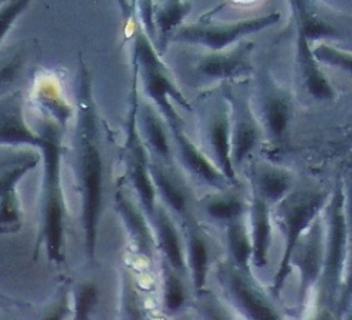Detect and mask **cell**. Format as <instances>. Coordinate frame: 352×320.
Masks as SVG:
<instances>
[{"mask_svg":"<svg viewBox=\"0 0 352 320\" xmlns=\"http://www.w3.org/2000/svg\"><path fill=\"white\" fill-rule=\"evenodd\" d=\"M136 76L135 72L133 89L131 96V108L126 123V137L122 149V157L126 168V177L131 183L139 205L142 206L148 218L151 219L157 207L156 205V190L153 186L152 174H151V155L144 144L142 135L139 130V102L136 92Z\"/></svg>","mask_w":352,"mask_h":320,"instance_id":"5b68a950","label":"cell"},{"mask_svg":"<svg viewBox=\"0 0 352 320\" xmlns=\"http://www.w3.org/2000/svg\"><path fill=\"white\" fill-rule=\"evenodd\" d=\"M218 277L231 299L232 305L243 317L262 320L283 317L251 277V272H245L231 262L222 263L218 268Z\"/></svg>","mask_w":352,"mask_h":320,"instance_id":"ba28073f","label":"cell"},{"mask_svg":"<svg viewBox=\"0 0 352 320\" xmlns=\"http://www.w3.org/2000/svg\"><path fill=\"white\" fill-rule=\"evenodd\" d=\"M329 194L331 192L325 189L292 190L275 206V219L284 236V251L271 286L274 297H279L283 293L292 272L291 259L294 249L312 223L324 215Z\"/></svg>","mask_w":352,"mask_h":320,"instance_id":"3957f363","label":"cell"},{"mask_svg":"<svg viewBox=\"0 0 352 320\" xmlns=\"http://www.w3.org/2000/svg\"><path fill=\"white\" fill-rule=\"evenodd\" d=\"M115 206L126 230L133 252L145 262H153L157 247L152 223L142 209L123 192L120 187L115 192Z\"/></svg>","mask_w":352,"mask_h":320,"instance_id":"4fadbf2b","label":"cell"},{"mask_svg":"<svg viewBox=\"0 0 352 320\" xmlns=\"http://www.w3.org/2000/svg\"><path fill=\"white\" fill-rule=\"evenodd\" d=\"M292 117L294 104L285 93L271 92L263 98L262 115L259 122L263 135L268 137L272 145L279 146L284 144Z\"/></svg>","mask_w":352,"mask_h":320,"instance_id":"7402d4cb","label":"cell"},{"mask_svg":"<svg viewBox=\"0 0 352 320\" xmlns=\"http://www.w3.org/2000/svg\"><path fill=\"white\" fill-rule=\"evenodd\" d=\"M205 153L223 173L232 185L236 183V169L232 162V139H231V109L226 106H218L212 111L204 126Z\"/></svg>","mask_w":352,"mask_h":320,"instance_id":"7c38bea8","label":"cell"},{"mask_svg":"<svg viewBox=\"0 0 352 320\" xmlns=\"http://www.w3.org/2000/svg\"><path fill=\"white\" fill-rule=\"evenodd\" d=\"M17 72V63H8L0 67V93L6 91Z\"/></svg>","mask_w":352,"mask_h":320,"instance_id":"d590c367","label":"cell"},{"mask_svg":"<svg viewBox=\"0 0 352 320\" xmlns=\"http://www.w3.org/2000/svg\"><path fill=\"white\" fill-rule=\"evenodd\" d=\"M98 306V288L94 283H82L74 292L75 319H89Z\"/></svg>","mask_w":352,"mask_h":320,"instance_id":"1f68e13d","label":"cell"},{"mask_svg":"<svg viewBox=\"0 0 352 320\" xmlns=\"http://www.w3.org/2000/svg\"><path fill=\"white\" fill-rule=\"evenodd\" d=\"M185 238L186 268L190 276L193 289L202 293L206 286V279L210 264V244L199 223L189 216L182 222Z\"/></svg>","mask_w":352,"mask_h":320,"instance_id":"e0dca14e","label":"cell"},{"mask_svg":"<svg viewBox=\"0 0 352 320\" xmlns=\"http://www.w3.org/2000/svg\"><path fill=\"white\" fill-rule=\"evenodd\" d=\"M76 126L74 139V169L80 198V222L85 253L89 263H96V244L103 205V157L96 106L91 78L80 65L76 91Z\"/></svg>","mask_w":352,"mask_h":320,"instance_id":"6da1fadb","label":"cell"},{"mask_svg":"<svg viewBox=\"0 0 352 320\" xmlns=\"http://www.w3.org/2000/svg\"><path fill=\"white\" fill-rule=\"evenodd\" d=\"M22 156H23V155H22ZM22 156H19V157H22ZM19 157H16L14 160H6V162H5V163H0V170H2V169H5V168H6V166H9V165H12L13 162H16V160H17V159H19Z\"/></svg>","mask_w":352,"mask_h":320,"instance_id":"74e56055","label":"cell"},{"mask_svg":"<svg viewBox=\"0 0 352 320\" xmlns=\"http://www.w3.org/2000/svg\"><path fill=\"white\" fill-rule=\"evenodd\" d=\"M252 193L272 207L294 190V174L274 163H256L251 170Z\"/></svg>","mask_w":352,"mask_h":320,"instance_id":"44dd1931","label":"cell"},{"mask_svg":"<svg viewBox=\"0 0 352 320\" xmlns=\"http://www.w3.org/2000/svg\"><path fill=\"white\" fill-rule=\"evenodd\" d=\"M252 43H242L219 52H210L198 62V72L206 79L232 80L251 72Z\"/></svg>","mask_w":352,"mask_h":320,"instance_id":"9a60e30c","label":"cell"},{"mask_svg":"<svg viewBox=\"0 0 352 320\" xmlns=\"http://www.w3.org/2000/svg\"><path fill=\"white\" fill-rule=\"evenodd\" d=\"M225 238H226L228 252H230V262L245 272H251L252 240H251L248 215L226 223Z\"/></svg>","mask_w":352,"mask_h":320,"instance_id":"484cf974","label":"cell"},{"mask_svg":"<svg viewBox=\"0 0 352 320\" xmlns=\"http://www.w3.org/2000/svg\"><path fill=\"white\" fill-rule=\"evenodd\" d=\"M325 263V223L316 219L296 243L291 264L299 275V301L305 306L312 292L318 288Z\"/></svg>","mask_w":352,"mask_h":320,"instance_id":"9c48e42d","label":"cell"},{"mask_svg":"<svg viewBox=\"0 0 352 320\" xmlns=\"http://www.w3.org/2000/svg\"><path fill=\"white\" fill-rule=\"evenodd\" d=\"M168 128L175 146V155L178 157L184 170L188 172L193 179L215 190L232 186V183L226 179L223 173L212 162V159L186 135L184 120L170 123L168 124Z\"/></svg>","mask_w":352,"mask_h":320,"instance_id":"8fae6325","label":"cell"},{"mask_svg":"<svg viewBox=\"0 0 352 320\" xmlns=\"http://www.w3.org/2000/svg\"><path fill=\"white\" fill-rule=\"evenodd\" d=\"M29 2L30 0H13L12 3L0 10V41L5 38V34L8 33L16 17L22 13Z\"/></svg>","mask_w":352,"mask_h":320,"instance_id":"836d02e7","label":"cell"},{"mask_svg":"<svg viewBox=\"0 0 352 320\" xmlns=\"http://www.w3.org/2000/svg\"><path fill=\"white\" fill-rule=\"evenodd\" d=\"M136 283L132 277V273L123 271L122 276V299H120V312L123 319H140L144 316V305Z\"/></svg>","mask_w":352,"mask_h":320,"instance_id":"f546056e","label":"cell"},{"mask_svg":"<svg viewBox=\"0 0 352 320\" xmlns=\"http://www.w3.org/2000/svg\"><path fill=\"white\" fill-rule=\"evenodd\" d=\"M33 129L38 133V149L42 159V196H41V223L34 244V259L45 247L47 259L55 263H65V222L66 201L62 185V156L63 130L59 123L42 115Z\"/></svg>","mask_w":352,"mask_h":320,"instance_id":"7a4b0ae2","label":"cell"},{"mask_svg":"<svg viewBox=\"0 0 352 320\" xmlns=\"http://www.w3.org/2000/svg\"><path fill=\"white\" fill-rule=\"evenodd\" d=\"M280 19L278 12H271L262 16L251 17L238 22L219 23V25H188L182 26L173 34L175 42L198 45L209 49L210 52H219L232 45L242 42V39L258 32L275 26Z\"/></svg>","mask_w":352,"mask_h":320,"instance_id":"52a82bcc","label":"cell"},{"mask_svg":"<svg viewBox=\"0 0 352 320\" xmlns=\"http://www.w3.org/2000/svg\"><path fill=\"white\" fill-rule=\"evenodd\" d=\"M314 53L321 65L337 67L342 72L352 75V52L329 45H318L314 47Z\"/></svg>","mask_w":352,"mask_h":320,"instance_id":"4dcf8cb0","label":"cell"},{"mask_svg":"<svg viewBox=\"0 0 352 320\" xmlns=\"http://www.w3.org/2000/svg\"><path fill=\"white\" fill-rule=\"evenodd\" d=\"M39 157L23 153L12 165L0 170V233H17L25 223L19 186L23 177L38 166Z\"/></svg>","mask_w":352,"mask_h":320,"instance_id":"30bf717a","label":"cell"},{"mask_svg":"<svg viewBox=\"0 0 352 320\" xmlns=\"http://www.w3.org/2000/svg\"><path fill=\"white\" fill-rule=\"evenodd\" d=\"M344 207H345V216H346V222H348L351 238H352V174L344 183Z\"/></svg>","mask_w":352,"mask_h":320,"instance_id":"e575fe53","label":"cell"},{"mask_svg":"<svg viewBox=\"0 0 352 320\" xmlns=\"http://www.w3.org/2000/svg\"><path fill=\"white\" fill-rule=\"evenodd\" d=\"M135 62L139 67L138 70L140 72V76H142L145 92L156 104L157 111H160V113L165 119L166 124L181 122L182 119L178 112H176L170 100H175L188 111H190V104L168 75L166 67L164 66L161 59L157 58L145 34H138L136 38Z\"/></svg>","mask_w":352,"mask_h":320,"instance_id":"8992f818","label":"cell"},{"mask_svg":"<svg viewBox=\"0 0 352 320\" xmlns=\"http://www.w3.org/2000/svg\"><path fill=\"white\" fill-rule=\"evenodd\" d=\"M161 277H162V306L168 313L181 312L186 301L188 292L182 280L184 275L175 271L165 260H161Z\"/></svg>","mask_w":352,"mask_h":320,"instance_id":"83f0119b","label":"cell"},{"mask_svg":"<svg viewBox=\"0 0 352 320\" xmlns=\"http://www.w3.org/2000/svg\"><path fill=\"white\" fill-rule=\"evenodd\" d=\"M36 144L38 133L28 124L21 103L0 109V148H34Z\"/></svg>","mask_w":352,"mask_h":320,"instance_id":"cb8c5ba5","label":"cell"},{"mask_svg":"<svg viewBox=\"0 0 352 320\" xmlns=\"http://www.w3.org/2000/svg\"><path fill=\"white\" fill-rule=\"evenodd\" d=\"M231 109V139L232 162L238 172L252 152L259 146L263 130L259 119L252 112L251 106L242 99H228Z\"/></svg>","mask_w":352,"mask_h":320,"instance_id":"5bb4252c","label":"cell"},{"mask_svg":"<svg viewBox=\"0 0 352 320\" xmlns=\"http://www.w3.org/2000/svg\"><path fill=\"white\" fill-rule=\"evenodd\" d=\"M296 63L304 86L311 96L318 100H329L336 91L321 69V62L316 59L311 41L305 33L296 29Z\"/></svg>","mask_w":352,"mask_h":320,"instance_id":"ffe728a7","label":"cell"},{"mask_svg":"<svg viewBox=\"0 0 352 320\" xmlns=\"http://www.w3.org/2000/svg\"><path fill=\"white\" fill-rule=\"evenodd\" d=\"M248 223L252 240V266L267 268L272 247V206L252 193L248 206Z\"/></svg>","mask_w":352,"mask_h":320,"instance_id":"ac0fdd59","label":"cell"},{"mask_svg":"<svg viewBox=\"0 0 352 320\" xmlns=\"http://www.w3.org/2000/svg\"><path fill=\"white\" fill-rule=\"evenodd\" d=\"M0 300H6V301H10V304H13V305H21L19 301H17V300H12L10 297H8V296H5V295H2V293H0Z\"/></svg>","mask_w":352,"mask_h":320,"instance_id":"8d00e7d4","label":"cell"},{"mask_svg":"<svg viewBox=\"0 0 352 320\" xmlns=\"http://www.w3.org/2000/svg\"><path fill=\"white\" fill-rule=\"evenodd\" d=\"M289 3L295 16L296 29L304 32L311 42L341 38L338 29L325 22L318 12L312 9L308 0H289Z\"/></svg>","mask_w":352,"mask_h":320,"instance_id":"4316f807","label":"cell"},{"mask_svg":"<svg viewBox=\"0 0 352 320\" xmlns=\"http://www.w3.org/2000/svg\"><path fill=\"white\" fill-rule=\"evenodd\" d=\"M351 310H352V251L349 252L348 263H346L344 277L340 286L338 299L336 305V316L337 317L345 316Z\"/></svg>","mask_w":352,"mask_h":320,"instance_id":"d6a6232c","label":"cell"},{"mask_svg":"<svg viewBox=\"0 0 352 320\" xmlns=\"http://www.w3.org/2000/svg\"><path fill=\"white\" fill-rule=\"evenodd\" d=\"M230 189V187H228ZM228 189L217 190V193L209 194L201 202L205 215L219 225H226L235 219L248 215V206L239 194L232 193Z\"/></svg>","mask_w":352,"mask_h":320,"instance_id":"d4e9b609","label":"cell"},{"mask_svg":"<svg viewBox=\"0 0 352 320\" xmlns=\"http://www.w3.org/2000/svg\"><path fill=\"white\" fill-rule=\"evenodd\" d=\"M151 174L156 196L161 198L164 206L181 222L188 219L190 216L189 194L184 182L175 174L173 168L151 157Z\"/></svg>","mask_w":352,"mask_h":320,"instance_id":"d6986e66","label":"cell"},{"mask_svg":"<svg viewBox=\"0 0 352 320\" xmlns=\"http://www.w3.org/2000/svg\"><path fill=\"white\" fill-rule=\"evenodd\" d=\"M325 263L318 283V304L321 310L336 312L338 292L349 258L351 232L344 207V183L338 182L331 190L324 209Z\"/></svg>","mask_w":352,"mask_h":320,"instance_id":"277c9868","label":"cell"},{"mask_svg":"<svg viewBox=\"0 0 352 320\" xmlns=\"http://www.w3.org/2000/svg\"><path fill=\"white\" fill-rule=\"evenodd\" d=\"M156 239L157 252L162 260L170 264L181 275H186V255H185V238L172 219V213L165 206H157L153 216L149 219Z\"/></svg>","mask_w":352,"mask_h":320,"instance_id":"2e32d148","label":"cell"},{"mask_svg":"<svg viewBox=\"0 0 352 320\" xmlns=\"http://www.w3.org/2000/svg\"><path fill=\"white\" fill-rule=\"evenodd\" d=\"M156 113L149 104H145L140 111V135H142L144 144L152 159L172 166L173 150L169 141V128L161 116Z\"/></svg>","mask_w":352,"mask_h":320,"instance_id":"603a6c76","label":"cell"},{"mask_svg":"<svg viewBox=\"0 0 352 320\" xmlns=\"http://www.w3.org/2000/svg\"><path fill=\"white\" fill-rule=\"evenodd\" d=\"M189 10L190 5L184 0H165L162 8L156 12V26L162 41L173 38Z\"/></svg>","mask_w":352,"mask_h":320,"instance_id":"f1b7e54d","label":"cell"}]
</instances>
